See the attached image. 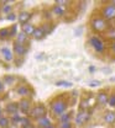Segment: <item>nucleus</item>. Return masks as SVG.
I'll return each mask as SVG.
<instances>
[{"label": "nucleus", "mask_w": 115, "mask_h": 128, "mask_svg": "<svg viewBox=\"0 0 115 128\" xmlns=\"http://www.w3.org/2000/svg\"><path fill=\"white\" fill-rule=\"evenodd\" d=\"M101 82L99 81V80H92V81H89V85L90 86H99Z\"/></svg>", "instance_id": "nucleus-30"}, {"label": "nucleus", "mask_w": 115, "mask_h": 128, "mask_svg": "<svg viewBox=\"0 0 115 128\" xmlns=\"http://www.w3.org/2000/svg\"><path fill=\"white\" fill-rule=\"evenodd\" d=\"M0 114H1V108H0Z\"/></svg>", "instance_id": "nucleus-40"}, {"label": "nucleus", "mask_w": 115, "mask_h": 128, "mask_svg": "<svg viewBox=\"0 0 115 128\" xmlns=\"http://www.w3.org/2000/svg\"><path fill=\"white\" fill-rule=\"evenodd\" d=\"M3 90H4V84H3V82L0 81V92H1Z\"/></svg>", "instance_id": "nucleus-36"}, {"label": "nucleus", "mask_w": 115, "mask_h": 128, "mask_svg": "<svg viewBox=\"0 0 115 128\" xmlns=\"http://www.w3.org/2000/svg\"><path fill=\"white\" fill-rule=\"evenodd\" d=\"M89 43L92 44V47L94 48L98 53H103L104 52V43H103V41L99 37H97V36L90 37L89 38Z\"/></svg>", "instance_id": "nucleus-4"}, {"label": "nucleus", "mask_w": 115, "mask_h": 128, "mask_svg": "<svg viewBox=\"0 0 115 128\" xmlns=\"http://www.w3.org/2000/svg\"><path fill=\"white\" fill-rule=\"evenodd\" d=\"M0 53L3 54V57L5 58V60H8V62H10V60H13V58H14V56H13V52L9 49V48L4 47L0 49Z\"/></svg>", "instance_id": "nucleus-7"}, {"label": "nucleus", "mask_w": 115, "mask_h": 128, "mask_svg": "<svg viewBox=\"0 0 115 128\" xmlns=\"http://www.w3.org/2000/svg\"><path fill=\"white\" fill-rule=\"evenodd\" d=\"M3 11H4V12H6V14H8V12H10V11H11V5H5V6L3 8Z\"/></svg>", "instance_id": "nucleus-33"}, {"label": "nucleus", "mask_w": 115, "mask_h": 128, "mask_svg": "<svg viewBox=\"0 0 115 128\" xmlns=\"http://www.w3.org/2000/svg\"><path fill=\"white\" fill-rule=\"evenodd\" d=\"M30 17L31 15L29 14V12H26V11H24V12H21L20 15H19V21H20V24H22V25H26L27 24V21L30 20Z\"/></svg>", "instance_id": "nucleus-11"}, {"label": "nucleus", "mask_w": 115, "mask_h": 128, "mask_svg": "<svg viewBox=\"0 0 115 128\" xmlns=\"http://www.w3.org/2000/svg\"><path fill=\"white\" fill-rule=\"evenodd\" d=\"M53 12H54L56 15L62 16L63 14H65V10H63V8H62V6H60V5H56V6L53 8Z\"/></svg>", "instance_id": "nucleus-20"}, {"label": "nucleus", "mask_w": 115, "mask_h": 128, "mask_svg": "<svg viewBox=\"0 0 115 128\" xmlns=\"http://www.w3.org/2000/svg\"><path fill=\"white\" fill-rule=\"evenodd\" d=\"M104 121L108 124H113L115 122V112H111V111L106 112L105 116H104Z\"/></svg>", "instance_id": "nucleus-10"}, {"label": "nucleus", "mask_w": 115, "mask_h": 128, "mask_svg": "<svg viewBox=\"0 0 115 128\" xmlns=\"http://www.w3.org/2000/svg\"><path fill=\"white\" fill-rule=\"evenodd\" d=\"M32 36L36 38V40H41V38H43V37H45V32H43L42 28H36Z\"/></svg>", "instance_id": "nucleus-16"}, {"label": "nucleus", "mask_w": 115, "mask_h": 128, "mask_svg": "<svg viewBox=\"0 0 115 128\" xmlns=\"http://www.w3.org/2000/svg\"><path fill=\"white\" fill-rule=\"evenodd\" d=\"M89 116H90L89 112L81 111L78 114H77V117H76V123H77V124H83V123H85V122L89 120Z\"/></svg>", "instance_id": "nucleus-6"}, {"label": "nucleus", "mask_w": 115, "mask_h": 128, "mask_svg": "<svg viewBox=\"0 0 115 128\" xmlns=\"http://www.w3.org/2000/svg\"><path fill=\"white\" fill-rule=\"evenodd\" d=\"M21 123H22V127H27V126H30V120L29 118H21Z\"/></svg>", "instance_id": "nucleus-28"}, {"label": "nucleus", "mask_w": 115, "mask_h": 128, "mask_svg": "<svg viewBox=\"0 0 115 128\" xmlns=\"http://www.w3.org/2000/svg\"><path fill=\"white\" fill-rule=\"evenodd\" d=\"M10 36V31L8 28H1L0 30V40H5Z\"/></svg>", "instance_id": "nucleus-21"}, {"label": "nucleus", "mask_w": 115, "mask_h": 128, "mask_svg": "<svg viewBox=\"0 0 115 128\" xmlns=\"http://www.w3.org/2000/svg\"><path fill=\"white\" fill-rule=\"evenodd\" d=\"M9 124V120L6 117H0V127L1 128H6Z\"/></svg>", "instance_id": "nucleus-23"}, {"label": "nucleus", "mask_w": 115, "mask_h": 128, "mask_svg": "<svg viewBox=\"0 0 115 128\" xmlns=\"http://www.w3.org/2000/svg\"><path fill=\"white\" fill-rule=\"evenodd\" d=\"M22 128H33L32 126H27V127H22Z\"/></svg>", "instance_id": "nucleus-38"}, {"label": "nucleus", "mask_w": 115, "mask_h": 128, "mask_svg": "<svg viewBox=\"0 0 115 128\" xmlns=\"http://www.w3.org/2000/svg\"><path fill=\"white\" fill-rule=\"evenodd\" d=\"M15 18H16V16L14 14H9V16H8V20H10V21H14Z\"/></svg>", "instance_id": "nucleus-35"}, {"label": "nucleus", "mask_w": 115, "mask_h": 128, "mask_svg": "<svg viewBox=\"0 0 115 128\" xmlns=\"http://www.w3.org/2000/svg\"><path fill=\"white\" fill-rule=\"evenodd\" d=\"M19 108H20V107H19V105H17V104H15V102L9 104V105L6 106V111L10 112V113H13V114H16Z\"/></svg>", "instance_id": "nucleus-13"}, {"label": "nucleus", "mask_w": 115, "mask_h": 128, "mask_svg": "<svg viewBox=\"0 0 115 128\" xmlns=\"http://www.w3.org/2000/svg\"><path fill=\"white\" fill-rule=\"evenodd\" d=\"M106 37L110 38V40H115V28H110L106 32Z\"/></svg>", "instance_id": "nucleus-25"}, {"label": "nucleus", "mask_w": 115, "mask_h": 128, "mask_svg": "<svg viewBox=\"0 0 115 128\" xmlns=\"http://www.w3.org/2000/svg\"><path fill=\"white\" fill-rule=\"evenodd\" d=\"M45 113H46V110H45V106L43 105H37V106H35L32 110L30 111V114L32 116V117H36V118H42V117H45Z\"/></svg>", "instance_id": "nucleus-5"}, {"label": "nucleus", "mask_w": 115, "mask_h": 128, "mask_svg": "<svg viewBox=\"0 0 115 128\" xmlns=\"http://www.w3.org/2000/svg\"><path fill=\"white\" fill-rule=\"evenodd\" d=\"M92 28L97 32H104L108 28V24L106 20H104L103 17H95L92 20Z\"/></svg>", "instance_id": "nucleus-1"}, {"label": "nucleus", "mask_w": 115, "mask_h": 128, "mask_svg": "<svg viewBox=\"0 0 115 128\" xmlns=\"http://www.w3.org/2000/svg\"><path fill=\"white\" fill-rule=\"evenodd\" d=\"M13 121H14V122H21V117H19V116H17V113H16V114H14Z\"/></svg>", "instance_id": "nucleus-34"}, {"label": "nucleus", "mask_w": 115, "mask_h": 128, "mask_svg": "<svg viewBox=\"0 0 115 128\" xmlns=\"http://www.w3.org/2000/svg\"><path fill=\"white\" fill-rule=\"evenodd\" d=\"M4 81H5L6 84H11V82L14 81V78H13V76H9V75H8V76H5V78H4Z\"/></svg>", "instance_id": "nucleus-31"}, {"label": "nucleus", "mask_w": 115, "mask_h": 128, "mask_svg": "<svg viewBox=\"0 0 115 128\" xmlns=\"http://www.w3.org/2000/svg\"><path fill=\"white\" fill-rule=\"evenodd\" d=\"M48 128H54V127H52V126H51V127H48Z\"/></svg>", "instance_id": "nucleus-39"}, {"label": "nucleus", "mask_w": 115, "mask_h": 128, "mask_svg": "<svg viewBox=\"0 0 115 128\" xmlns=\"http://www.w3.org/2000/svg\"><path fill=\"white\" fill-rule=\"evenodd\" d=\"M51 107H52V112H53L56 116L60 117L61 114H63L65 111H66L67 104L63 100H57V101H53V102H52Z\"/></svg>", "instance_id": "nucleus-2"}, {"label": "nucleus", "mask_w": 115, "mask_h": 128, "mask_svg": "<svg viewBox=\"0 0 115 128\" xmlns=\"http://www.w3.org/2000/svg\"><path fill=\"white\" fill-rule=\"evenodd\" d=\"M89 106H90V104H89L88 100H82L81 101V108H82V111H84L85 108H88Z\"/></svg>", "instance_id": "nucleus-24"}, {"label": "nucleus", "mask_w": 115, "mask_h": 128, "mask_svg": "<svg viewBox=\"0 0 115 128\" xmlns=\"http://www.w3.org/2000/svg\"><path fill=\"white\" fill-rule=\"evenodd\" d=\"M22 30H24V33H26V34H33V32H35V27H33V25H30V24H26V25H24L22 26Z\"/></svg>", "instance_id": "nucleus-15"}, {"label": "nucleus", "mask_w": 115, "mask_h": 128, "mask_svg": "<svg viewBox=\"0 0 115 128\" xmlns=\"http://www.w3.org/2000/svg\"><path fill=\"white\" fill-rule=\"evenodd\" d=\"M60 128H72V123H71V122H65V123H61Z\"/></svg>", "instance_id": "nucleus-29"}, {"label": "nucleus", "mask_w": 115, "mask_h": 128, "mask_svg": "<svg viewBox=\"0 0 115 128\" xmlns=\"http://www.w3.org/2000/svg\"><path fill=\"white\" fill-rule=\"evenodd\" d=\"M16 28H17V26H16V25H13V27H11V30H10V36H14V34H17V33H16Z\"/></svg>", "instance_id": "nucleus-32"}, {"label": "nucleus", "mask_w": 115, "mask_h": 128, "mask_svg": "<svg viewBox=\"0 0 115 128\" xmlns=\"http://www.w3.org/2000/svg\"><path fill=\"white\" fill-rule=\"evenodd\" d=\"M41 28L43 30V32H45V34H48L49 32L52 31V28H53V27H49V26H48V24H45V25H43V26H42Z\"/></svg>", "instance_id": "nucleus-26"}, {"label": "nucleus", "mask_w": 115, "mask_h": 128, "mask_svg": "<svg viewBox=\"0 0 115 128\" xmlns=\"http://www.w3.org/2000/svg\"><path fill=\"white\" fill-rule=\"evenodd\" d=\"M108 101H109V96L106 95L104 91L99 92L98 94V102L100 104V105H106Z\"/></svg>", "instance_id": "nucleus-12"}, {"label": "nucleus", "mask_w": 115, "mask_h": 128, "mask_svg": "<svg viewBox=\"0 0 115 128\" xmlns=\"http://www.w3.org/2000/svg\"><path fill=\"white\" fill-rule=\"evenodd\" d=\"M101 15L104 20H113L115 18V5H106L101 10Z\"/></svg>", "instance_id": "nucleus-3"}, {"label": "nucleus", "mask_w": 115, "mask_h": 128, "mask_svg": "<svg viewBox=\"0 0 115 128\" xmlns=\"http://www.w3.org/2000/svg\"><path fill=\"white\" fill-rule=\"evenodd\" d=\"M17 94L19 95H30V89L27 88V86H20L19 89H17Z\"/></svg>", "instance_id": "nucleus-18"}, {"label": "nucleus", "mask_w": 115, "mask_h": 128, "mask_svg": "<svg viewBox=\"0 0 115 128\" xmlns=\"http://www.w3.org/2000/svg\"><path fill=\"white\" fill-rule=\"evenodd\" d=\"M108 104H109L111 107H115V94H111V95L109 96V101H108Z\"/></svg>", "instance_id": "nucleus-27"}, {"label": "nucleus", "mask_w": 115, "mask_h": 128, "mask_svg": "<svg viewBox=\"0 0 115 128\" xmlns=\"http://www.w3.org/2000/svg\"><path fill=\"white\" fill-rule=\"evenodd\" d=\"M111 50L114 52V54H115V42L113 43V46H111Z\"/></svg>", "instance_id": "nucleus-37"}, {"label": "nucleus", "mask_w": 115, "mask_h": 128, "mask_svg": "<svg viewBox=\"0 0 115 128\" xmlns=\"http://www.w3.org/2000/svg\"><path fill=\"white\" fill-rule=\"evenodd\" d=\"M19 107H20L21 112H24V113L30 112V101H29V100H22V101H20Z\"/></svg>", "instance_id": "nucleus-9"}, {"label": "nucleus", "mask_w": 115, "mask_h": 128, "mask_svg": "<svg viewBox=\"0 0 115 128\" xmlns=\"http://www.w3.org/2000/svg\"><path fill=\"white\" fill-rule=\"evenodd\" d=\"M71 112H65L63 114H61L60 116V121H61V123H65V122H69L71 121Z\"/></svg>", "instance_id": "nucleus-19"}, {"label": "nucleus", "mask_w": 115, "mask_h": 128, "mask_svg": "<svg viewBox=\"0 0 115 128\" xmlns=\"http://www.w3.org/2000/svg\"><path fill=\"white\" fill-rule=\"evenodd\" d=\"M57 85L58 86H63V88H71L72 82L71 81H66V80H60V81H57Z\"/></svg>", "instance_id": "nucleus-22"}, {"label": "nucleus", "mask_w": 115, "mask_h": 128, "mask_svg": "<svg viewBox=\"0 0 115 128\" xmlns=\"http://www.w3.org/2000/svg\"><path fill=\"white\" fill-rule=\"evenodd\" d=\"M38 126H40V127H43V128L51 127V121H49V118H47V117L40 118V120H38Z\"/></svg>", "instance_id": "nucleus-14"}, {"label": "nucleus", "mask_w": 115, "mask_h": 128, "mask_svg": "<svg viewBox=\"0 0 115 128\" xmlns=\"http://www.w3.org/2000/svg\"><path fill=\"white\" fill-rule=\"evenodd\" d=\"M14 52L16 53L17 56H25V54H26V52H27V48L25 47L24 44L15 43V46H14Z\"/></svg>", "instance_id": "nucleus-8"}, {"label": "nucleus", "mask_w": 115, "mask_h": 128, "mask_svg": "<svg viewBox=\"0 0 115 128\" xmlns=\"http://www.w3.org/2000/svg\"><path fill=\"white\" fill-rule=\"evenodd\" d=\"M26 40H27V34H26V33H24V32L17 33V43L24 44V43L26 42Z\"/></svg>", "instance_id": "nucleus-17"}]
</instances>
